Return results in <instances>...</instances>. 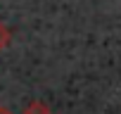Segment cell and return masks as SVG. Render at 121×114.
Instances as JSON below:
<instances>
[{
  "mask_svg": "<svg viewBox=\"0 0 121 114\" xmlns=\"http://www.w3.org/2000/svg\"><path fill=\"white\" fill-rule=\"evenodd\" d=\"M24 114H52V109H50L48 102H43V100L36 97V100H29V102H26Z\"/></svg>",
  "mask_w": 121,
  "mask_h": 114,
  "instance_id": "1",
  "label": "cell"
},
{
  "mask_svg": "<svg viewBox=\"0 0 121 114\" xmlns=\"http://www.w3.org/2000/svg\"><path fill=\"white\" fill-rule=\"evenodd\" d=\"M7 43H10V29H7L3 22H0V52L7 48Z\"/></svg>",
  "mask_w": 121,
  "mask_h": 114,
  "instance_id": "2",
  "label": "cell"
},
{
  "mask_svg": "<svg viewBox=\"0 0 121 114\" xmlns=\"http://www.w3.org/2000/svg\"><path fill=\"white\" fill-rule=\"evenodd\" d=\"M0 114H12V112H10L7 107H0Z\"/></svg>",
  "mask_w": 121,
  "mask_h": 114,
  "instance_id": "3",
  "label": "cell"
}]
</instances>
